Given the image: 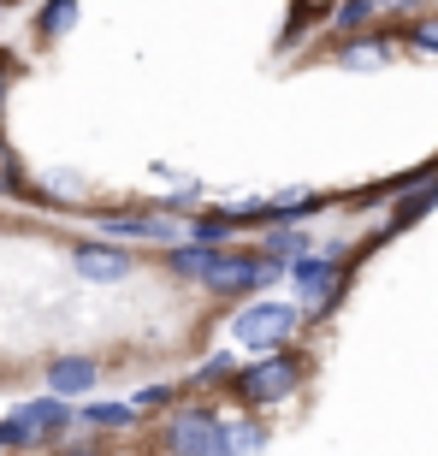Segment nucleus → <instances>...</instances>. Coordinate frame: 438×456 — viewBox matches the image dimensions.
<instances>
[{"instance_id": "11", "label": "nucleus", "mask_w": 438, "mask_h": 456, "mask_svg": "<svg viewBox=\"0 0 438 456\" xmlns=\"http://www.w3.org/2000/svg\"><path fill=\"white\" fill-rule=\"evenodd\" d=\"M214 255H219V249H207V243H190V249H172V255H166V267L178 273V279H196V285H202L207 267H214Z\"/></svg>"}, {"instance_id": "18", "label": "nucleus", "mask_w": 438, "mask_h": 456, "mask_svg": "<svg viewBox=\"0 0 438 456\" xmlns=\"http://www.w3.org/2000/svg\"><path fill=\"white\" fill-rule=\"evenodd\" d=\"M0 190H6V196H12V190H24V184H18V160H12V149H6V142H0Z\"/></svg>"}, {"instance_id": "9", "label": "nucleus", "mask_w": 438, "mask_h": 456, "mask_svg": "<svg viewBox=\"0 0 438 456\" xmlns=\"http://www.w3.org/2000/svg\"><path fill=\"white\" fill-rule=\"evenodd\" d=\"M101 232H113V237H154V243H166V237H178V232L190 237V225H178L172 214H136V220H107Z\"/></svg>"}, {"instance_id": "12", "label": "nucleus", "mask_w": 438, "mask_h": 456, "mask_svg": "<svg viewBox=\"0 0 438 456\" xmlns=\"http://www.w3.org/2000/svg\"><path fill=\"white\" fill-rule=\"evenodd\" d=\"M261 451H267L261 421H225V456H261Z\"/></svg>"}, {"instance_id": "14", "label": "nucleus", "mask_w": 438, "mask_h": 456, "mask_svg": "<svg viewBox=\"0 0 438 456\" xmlns=\"http://www.w3.org/2000/svg\"><path fill=\"white\" fill-rule=\"evenodd\" d=\"M303 249H308L303 232H272L267 237V255H272V261H285V255H290V261H303Z\"/></svg>"}, {"instance_id": "17", "label": "nucleus", "mask_w": 438, "mask_h": 456, "mask_svg": "<svg viewBox=\"0 0 438 456\" xmlns=\"http://www.w3.org/2000/svg\"><path fill=\"white\" fill-rule=\"evenodd\" d=\"M409 42H415L421 53H438V18H421V24L409 30Z\"/></svg>"}, {"instance_id": "1", "label": "nucleus", "mask_w": 438, "mask_h": 456, "mask_svg": "<svg viewBox=\"0 0 438 456\" xmlns=\"http://www.w3.org/2000/svg\"><path fill=\"white\" fill-rule=\"evenodd\" d=\"M279 273H285V261H272V255H243V249H219L202 285H207V290H219V297H243V290H261V285H272Z\"/></svg>"}, {"instance_id": "8", "label": "nucleus", "mask_w": 438, "mask_h": 456, "mask_svg": "<svg viewBox=\"0 0 438 456\" xmlns=\"http://www.w3.org/2000/svg\"><path fill=\"white\" fill-rule=\"evenodd\" d=\"M290 285L308 297V308H326V297L337 290V261H290Z\"/></svg>"}, {"instance_id": "7", "label": "nucleus", "mask_w": 438, "mask_h": 456, "mask_svg": "<svg viewBox=\"0 0 438 456\" xmlns=\"http://www.w3.org/2000/svg\"><path fill=\"white\" fill-rule=\"evenodd\" d=\"M95 379H101V362H89V355H60V362L48 368V391L53 397H84Z\"/></svg>"}, {"instance_id": "6", "label": "nucleus", "mask_w": 438, "mask_h": 456, "mask_svg": "<svg viewBox=\"0 0 438 456\" xmlns=\"http://www.w3.org/2000/svg\"><path fill=\"white\" fill-rule=\"evenodd\" d=\"M18 421V439L24 444H36V439H53V433H66V403H60V397H42V403H30V409H18L12 415Z\"/></svg>"}, {"instance_id": "5", "label": "nucleus", "mask_w": 438, "mask_h": 456, "mask_svg": "<svg viewBox=\"0 0 438 456\" xmlns=\"http://www.w3.org/2000/svg\"><path fill=\"white\" fill-rule=\"evenodd\" d=\"M71 267L84 273L89 285H118V279H131V255L125 249H107V243H77V249H71Z\"/></svg>"}, {"instance_id": "16", "label": "nucleus", "mask_w": 438, "mask_h": 456, "mask_svg": "<svg viewBox=\"0 0 438 456\" xmlns=\"http://www.w3.org/2000/svg\"><path fill=\"white\" fill-rule=\"evenodd\" d=\"M433 202H438V184H426L421 196H409V202L397 208V225H409V220H415V214H426V208H433Z\"/></svg>"}, {"instance_id": "2", "label": "nucleus", "mask_w": 438, "mask_h": 456, "mask_svg": "<svg viewBox=\"0 0 438 456\" xmlns=\"http://www.w3.org/2000/svg\"><path fill=\"white\" fill-rule=\"evenodd\" d=\"M303 326V314L290 303H255V308H243L237 314V344L243 350H279V344H290V332Z\"/></svg>"}, {"instance_id": "13", "label": "nucleus", "mask_w": 438, "mask_h": 456, "mask_svg": "<svg viewBox=\"0 0 438 456\" xmlns=\"http://www.w3.org/2000/svg\"><path fill=\"white\" fill-rule=\"evenodd\" d=\"M84 427H95V433H118V427H131V403H95V409H84Z\"/></svg>"}, {"instance_id": "4", "label": "nucleus", "mask_w": 438, "mask_h": 456, "mask_svg": "<svg viewBox=\"0 0 438 456\" xmlns=\"http://www.w3.org/2000/svg\"><path fill=\"white\" fill-rule=\"evenodd\" d=\"M296 362H261V368H249V373H237L231 379V391H237V403H249V409H261V403H279V397H290L296 391Z\"/></svg>"}, {"instance_id": "3", "label": "nucleus", "mask_w": 438, "mask_h": 456, "mask_svg": "<svg viewBox=\"0 0 438 456\" xmlns=\"http://www.w3.org/2000/svg\"><path fill=\"white\" fill-rule=\"evenodd\" d=\"M166 451L172 456H225V421H214L207 409L172 415L166 421Z\"/></svg>"}, {"instance_id": "15", "label": "nucleus", "mask_w": 438, "mask_h": 456, "mask_svg": "<svg viewBox=\"0 0 438 456\" xmlns=\"http://www.w3.org/2000/svg\"><path fill=\"white\" fill-rule=\"evenodd\" d=\"M368 18H373V0H350V6H337V12H332V24H337V30H355V24H368Z\"/></svg>"}, {"instance_id": "10", "label": "nucleus", "mask_w": 438, "mask_h": 456, "mask_svg": "<svg viewBox=\"0 0 438 456\" xmlns=\"http://www.w3.org/2000/svg\"><path fill=\"white\" fill-rule=\"evenodd\" d=\"M385 60H391V48L379 36H361L350 48H337V66H350V71H373V66H385Z\"/></svg>"}]
</instances>
